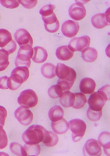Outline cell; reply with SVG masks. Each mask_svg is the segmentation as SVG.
Instances as JSON below:
<instances>
[{
	"label": "cell",
	"mask_w": 110,
	"mask_h": 156,
	"mask_svg": "<svg viewBox=\"0 0 110 156\" xmlns=\"http://www.w3.org/2000/svg\"><path fill=\"white\" fill-rule=\"evenodd\" d=\"M33 54V48L29 44L20 47L17 55L15 61V66H25L30 68L31 65V60Z\"/></svg>",
	"instance_id": "obj_3"
},
{
	"label": "cell",
	"mask_w": 110,
	"mask_h": 156,
	"mask_svg": "<svg viewBox=\"0 0 110 156\" xmlns=\"http://www.w3.org/2000/svg\"><path fill=\"white\" fill-rule=\"evenodd\" d=\"M42 18L47 31L50 33H54L58 31L60 27L59 22L54 12L49 16L42 17Z\"/></svg>",
	"instance_id": "obj_14"
},
{
	"label": "cell",
	"mask_w": 110,
	"mask_h": 156,
	"mask_svg": "<svg viewBox=\"0 0 110 156\" xmlns=\"http://www.w3.org/2000/svg\"><path fill=\"white\" fill-rule=\"evenodd\" d=\"M57 84L62 88L63 91H65L70 90L73 85L74 83L58 79Z\"/></svg>",
	"instance_id": "obj_35"
},
{
	"label": "cell",
	"mask_w": 110,
	"mask_h": 156,
	"mask_svg": "<svg viewBox=\"0 0 110 156\" xmlns=\"http://www.w3.org/2000/svg\"><path fill=\"white\" fill-rule=\"evenodd\" d=\"M0 19H1V16H0Z\"/></svg>",
	"instance_id": "obj_40"
},
{
	"label": "cell",
	"mask_w": 110,
	"mask_h": 156,
	"mask_svg": "<svg viewBox=\"0 0 110 156\" xmlns=\"http://www.w3.org/2000/svg\"><path fill=\"white\" fill-rule=\"evenodd\" d=\"M109 9L104 13H98L94 15L92 17L91 22L93 27L95 28H104L110 25V14Z\"/></svg>",
	"instance_id": "obj_12"
},
{
	"label": "cell",
	"mask_w": 110,
	"mask_h": 156,
	"mask_svg": "<svg viewBox=\"0 0 110 156\" xmlns=\"http://www.w3.org/2000/svg\"><path fill=\"white\" fill-rule=\"evenodd\" d=\"M33 54L32 59L37 63H42L46 61L48 54L46 49L42 47H36L33 48Z\"/></svg>",
	"instance_id": "obj_16"
},
{
	"label": "cell",
	"mask_w": 110,
	"mask_h": 156,
	"mask_svg": "<svg viewBox=\"0 0 110 156\" xmlns=\"http://www.w3.org/2000/svg\"><path fill=\"white\" fill-rule=\"evenodd\" d=\"M110 136L109 132H103L100 133L98 138L100 145L104 148L105 154L108 156L110 155Z\"/></svg>",
	"instance_id": "obj_20"
},
{
	"label": "cell",
	"mask_w": 110,
	"mask_h": 156,
	"mask_svg": "<svg viewBox=\"0 0 110 156\" xmlns=\"http://www.w3.org/2000/svg\"><path fill=\"white\" fill-rule=\"evenodd\" d=\"M55 66L53 64H44L41 68L42 74L47 79H52L56 76L55 73Z\"/></svg>",
	"instance_id": "obj_24"
},
{
	"label": "cell",
	"mask_w": 110,
	"mask_h": 156,
	"mask_svg": "<svg viewBox=\"0 0 110 156\" xmlns=\"http://www.w3.org/2000/svg\"><path fill=\"white\" fill-rule=\"evenodd\" d=\"M75 95L69 90L65 91L62 93L60 98V103L65 108L72 107L74 102Z\"/></svg>",
	"instance_id": "obj_19"
},
{
	"label": "cell",
	"mask_w": 110,
	"mask_h": 156,
	"mask_svg": "<svg viewBox=\"0 0 110 156\" xmlns=\"http://www.w3.org/2000/svg\"><path fill=\"white\" fill-rule=\"evenodd\" d=\"M14 115L19 123L24 126H28L33 122V113L29 108L19 107L15 111Z\"/></svg>",
	"instance_id": "obj_9"
},
{
	"label": "cell",
	"mask_w": 110,
	"mask_h": 156,
	"mask_svg": "<svg viewBox=\"0 0 110 156\" xmlns=\"http://www.w3.org/2000/svg\"><path fill=\"white\" fill-rule=\"evenodd\" d=\"M18 102L21 106L32 108L38 103V97L34 90L28 89L22 92L18 98Z\"/></svg>",
	"instance_id": "obj_4"
},
{
	"label": "cell",
	"mask_w": 110,
	"mask_h": 156,
	"mask_svg": "<svg viewBox=\"0 0 110 156\" xmlns=\"http://www.w3.org/2000/svg\"><path fill=\"white\" fill-rule=\"evenodd\" d=\"M15 41L19 46L29 44L33 47V39L28 31L24 29H20L16 30L14 34Z\"/></svg>",
	"instance_id": "obj_13"
},
{
	"label": "cell",
	"mask_w": 110,
	"mask_h": 156,
	"mask_svg": "<svg viewBox=\"0 0 110 156\" xmlns=\"http://www.w3.org/2000/svg\"><path fill=\"white\" fill-rule=\"evenodd\" d=\"M8 143V139L6 132L3 127L0 125V150L5 148Z\"/></svg>",
	"instance_id": "obj_33"
},
{
	"label": "cell",
	"mask_w": 110,
	"mask_h": 156,
	"mask_svg": "<svg viewBox=\"0 0 110 156\" xmlns=\"http://www.w3.org/2000/svg\"><path fill=\"white\" fill-rule=\"evenodd\" d=\"M55 8V5H54L50 4L46 5L40 10V13L42 17H47L52 14Z\"/></svg>",
	"instance_id": "obj_32"
},
{
	"label": "cell",
	"mask_w": 110,
	"mask_h": 156,
	"mask_svg": "<svg viewBox=\"0 0 110 156\" xmlns=\"http://www.w3.org/2000/svg\"><path fill=\"white\" fill-rule=\"evenodd\" d=\"M48 93L51 98L56 99L60 98L63 93L62 88L58 84L51 86L49 88Z\"/></svg>",
	"instance_id": "obj_30"
},
{
	"label": "cell",
	"mask_w": 110,
	"mask_h": 156,
	"mask_svg": "<svg viewBox=\"0 0 110 156\" xmlns=\"http://www.w3.org/2000/svg\"><path fill=\"white\" fill-rule=\"evenodd\" d=\"M90 38L88 36L74 37L69 42L68 48L71 51H82L90 46Z\"/></svg>",
	"instance_id": "obj_7"
},
{
	"label": "cell",
	"mask_w": 110,
	"mask_h": 156,
	"mask_svg": "<svg viewBox=\"0 0 110 156\" xmlns=\"http://www.w3.org/2000/svg\"><path fill=\"white\" fill-rule=\"evenodd\" d=\"M9 53L3 49H0V72L5 70L9 66Z\"/></svg>",
	"instance_id": "obj_27"
},
{
	"label": "cell",
	"mask_w": 110,
	"mask_h": 156,
	"mask_svg": "<svg viewBox=\"0 0 110 156\" xmlns=\"http://www.w3.org/2000/svg\"><path fill=\"white\" fill-rule=\"evenodd\" d=\"M64 111L59 105H55L51 108L48 112V116L52 122H57L63 118Z\"/></svg>",
	"instance_id": "obj_22"
},
{
	"label": "cell",
	"mask_w": 110,
	"mask_h": 156,
	"mask_svg": "<svg viewBox=\"0 0 110 156\" xmlns=\"http://www.w3.org/2000/svg\"><path fill=\"white\" fill-rule=\"evenodd\" d=\"M7 112L5 107L0 105V125L3 127Z\"/></svg>",
	"instance_id": "obj_38"
},
{
	"label": "cell",
	"mask_w": 110,
	"mask_h": 156,
	"mask_svg": "<svg viewBox=\"0 0 110 156\" xmlns=\"http://www.w3.org/2000/svg\"><path fill=\"white\" fill-rule=\"evenodd\" d=\"M70 16L74 20L79 21L84 19L86 14V12L84 5L82 3L76 1V2L72 4L69 9Z\"/></svg>",
	"instance_id": "obj_10"
},
{
	"label": "cell",
	"mask_w": 110,
	"mask_h": 156,
	"mask_svg": "<svg viewBox=\"0 0 110 156\" xmlns=\"http://www.w3.org/2000/svg\"><path fill=\"white\" fill-rule=\"evenodd\" d=\"M96 83L93 79L85 78L82 79L79 84L81 91L85 94H90L94 91Z\"/></svg>",
	"instance_id": "obj_15"
},
{
	"label": "cell",
	"mask_w": 110,
	"mask_h": 156,
	"mask_svg": "<svg viewBox=\"0 0 110 156\" xmlns=\"http://www.w3.org/2000/svg\"><path fill=\"white\" fill-rule=\"evenodd\" d=\"M12 40L11 33L6 29H0V47L3 49Z\"/></svg>",
	"instance_id": "obj_25"
},
{
	"label": "cell",
	"mask_w": 110,
	"mask_h": 156,
	"mask_svg": "<svg viewBox=\"0 0 110 156\" xmlns=\"http://www.w3.org/2000/svg\"><path fill=\"white\" fill-rule=\"evenodd\" d=\"M56 75L61 80L74 83L76 78V73L74 69L64 64L59 63L55 69Z\"/></svg>",
	"instance_id": "obj_6"
},
{
	"label": "cell",
	"mask_w": 110,
	"mask_h": 156,
	"mask_svg": "<svg viewBox=\"0 0 110 156\" xmlns=\"http://www.w3.org/2000/svg\"><path fill=\"white\" fill-rule=\"evenodd\" d=\"M46 130L41 125H32L23 133L22 139L26 144H39L42 142Z\"/></svg>",
	"instance_id": "obj_2"
},
{
	"label": "cell",
	"mask_w": 110,
	"mask_h": 156,
	"mask_svg": "<svg viewBox=\"0 0 110 156\" xmlns=\"http://www.w3.org/2000/svg\"><path fill=\"white\" fill-rule=\"evenodd\" d=\"M79 29V23L76 21L68 20L62 25V33L65 37L72 38L78 33Z\"/></svg>",
	"instance_id": "obj_11"
},
{
	"label": "cell",
	"mask_w": 110,
	"mask_h": 156,
	"mask_svg": "<svg viewBox=\"0 0 110 156\" xmlns=\"http://www.w3.org/2000/svg\"><path fill=\"white\" fill-rule=\"evenodd\" d=\"M16 48H17V44L16 42L12 40L6 47H4L3 49L7 51L9 55L13 53L16 51Z\"/></svg>",
	"instance_id": "obj_37"
},
{
	"label": "cell",
	"mask_w": 110,
	"mask_h": 156,
	"mask_svg": "<svg viewBox=\"0 0 110 156\" xmlns=\"http://www.w3.org/2000/svg\"><path fill=\"white\" fill-rule=\"evenodd\" d=\"M51 127L55 133L62 135L67 132L69 129V125L66 120L62 118L57 122H51Z\"/></svg>",
	"instance_id": "obj_17"
},
{
	"label": "cell",
	"mask_w": 110,
	"mask_h": 156,
	"mask_svg": "<svg viewBox=\"0 0 110 156\" xmlns=\"http://www.w3.org/2000/svg\"><path fill=\"white\" fill-rule=\"evenodd\" d=\"M74 53L70 51L67 45L58 47L56 51V55L61 61H68L73 57Z\"/></svg>",
	"instance_id": "obj_18"
},
{
	"label": "cell",
	"mask_w": 110,
	"mask_h": 156,
	"mask_svg": "<svg viewBox=\"0 0 110 156\" xmlns=\"http://www.w3.org/2000/svg\"><path fill=\"white\" fill-rule=\"evenodd\" d=\"M110 100V85L103 86L92 94L88 100L89 108L93 111H101L107 100Z\"/></svg>",
	"instance_id": "obj_1"
},
{
	"label": "cell",
	"mask_w": 110,
	"mask_h": 156,
	"mask_svg": "<svg viewBox=\"0 0 110 156\" xmlns=\"http://www.w3.org/2000/svg\"><path fill=\"white\" fill-rule=\"evenodd\" d=\"M10 150L14 154L17 156H27L24 147L19 143L12 142L10 144Z\"/></svg>",
	"instance_id": "obj_28"
},
{
	"label": "cell",
	"mask_w": 110,
	"mask_h": 156,
	"mask_svg": "<svg viewBox=\"0 0 110 156\" xmlns=\"http://www.w3.org/2000/svg\"><path fill=\"white\" fill-rule=\"evenodd\" d=\"M19 4L23 5V7L28 9L34 8L37 5V1H18Z\"/></svg>",
	"instance_id": "obj_36"
},
{
	"label": "cell",
	"mask_w": 110,
	"mask_h": 156,
	"mask_svg": "<svg viewBox=\"0 0 110 156\" xmlns=\"http://www.w3.org/2000/svg\"><path fill=\"white\" fill-rule=\"evenodd\" d=\"M25 150L27 156H38L41 152V147L38 144H35L24 145Z\"/></svg>",
	"instance_id": "obj_29"
},
{
	"label": "cell",
	"mask_w": 110,
	"mask_h": 156,
	"mask_svg": "<svg viewBox=\"0 0 110 156\" xmlns=\"http://www.w3.org/2000/svg\"><path fill=\"white\" fill-rule=\"evenodd\" d=\"M83 153L85 156H99L101 154V145L96 139H89L83 148Z\"/></svg>",
	"instance_id": "obj_8"
},
{
	"label": "cell",
	"mask_w": 110,
	"mask_h": 156,
	"mask_svg": "<svg viewBox=\"0 0 110 156\" xmlns=\"http://www.w3.org/2000/svg\"><path fill=\"white\" fill-rule=\"evenodd\" d=\"M8 76H3L0 77V89L2 90H7V80Z\"/></svg>",
	"instance_id": "obj_39"
},
{
	"label": "cell",
	"mask_w": 110,
	"mask_h": 156,
	"mask_svg": "<svg viewBox=\"0 0 110 156\" xmlns=\"http://www.w3.org/2000/svg\"><path fill=\"white\" fill-rule=\"evenodd\" d=\"M69 125V129L72 132V140L75 143L79 141L85 134L86 123L81 119H75L70 121Z\"/></svg>",
	"instance_id": "obj_5"
},
{
	"label": "cell",
	"mask_w": 110,
	"mask_h": 156,
	"mask_svg": "<svg viewBox=\"0 0 110 156\" xmlns=\"http://www.w3.org/2000/svg\"><path fill=\"white\" fill-rule=\"evenodd\" d=\"M102 115V111H93L88 108L87 111V116L90 121L97 122L101 119Z\"/></svg>",
	"instance_id": "obj_31"
},
{
	"label": "cell",
	"mask_w": 110,
	"mask_h": 156,
	"mask_svg": "<svg viewBox=\"0 0 110 156\" xmlns=\"http://www.w3.org/2000/svg\"><path fill=\"white\" fill-rule=\"evenodd\" d=\"M75 99L72 108L76 109H80L84 107L87 101V99L84 94L82 93H74Z\"/></svg>",
	"instance_id": "obj_26"
},
{
	"label": "cell",
	"mask_w": 110,
	"mask_h": 156,
	"mask_svg": "<svg viewBox=\"0 0 110 156\" xmlns=\"http://www.w3.org/2000/svg\"><path fill=\"white\" fill-rule=\"evenodd\" d=\"M82 57L86 62H92L97 59L98 57V52L95 48L87 47L82 51Z\"/></svg>",
	"instance_id": "obj_23"
},
{
	"label": "cell",
	"mask_w": 110,
	"mask_h": 156,
	"mask_svg": "<svg viewBox=\"0 0 110 156\" xmlns=\"http://www.w3.org/2000/svg\"><path fill=\"white\" fill-rule=\"evenodd\" d=\"M0 3L2 6L8 9H14L19 6V4L18 1H6L0 0Z\"/></svg>",
	"instance_id": "obj_34"
},
{
	"label": "cell",
	"mask_w": 110,
	"mask_h": 156,
	"mask_svg": "<svg viewBox=\"0 0 110 156\" xmlns=\"http://www.w3.org/2000/svg\"><path fill=\"white\" fill-rule=\"evenodd\" d=\"M59 140L58 136L54 132L46 131L42 142L46 146L52 147L56 145Z\"/></svg>",
	"instance_id": "obj_21"
}]
</instances>
